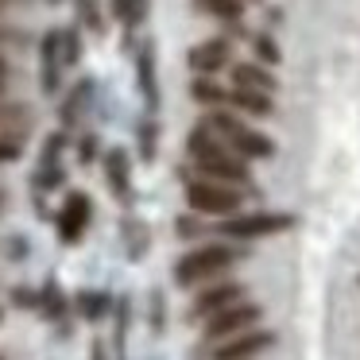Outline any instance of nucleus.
Masks as SVG:
<instances>
[{
  "mask_svg": "<svg viewBox=\"0 0 360 360\" xmlns=\"http://www.w3.org/2000/svg\"><path fill=\"white\" fill-rule=\"evenodd\" d=\"M244 256H248V252L240 248V240H233V244H202V248L186 252V256L174 264V283H179V287H202V283L225 275L233 264H240Z\"/></svg>",
  "mask_w": 360,
  "mask_h": 360,
  "instance_id": "1",
  "label": "nucleus"
},
{
  "mask_svg": "<svg viewBox=\"0 0 360 360\" xmlns=\"http://www.w3.org/2000/svg\"><path fill=\"white\" fill-rule=\"evenodd\" d=\"M244 202V190L240 186H229V182H213V179H186V205L202 217H233L240 213Z\"/></svg>",
  "mask_w": 360,
  "mask_h": 360,
  "instance_id": "2",
  "label": "nucleus"
},
{
  "mask_svg": "<svg viewBox=\"0 0 360 360\" xmlns=\"http://www.w3.org/2000/svg\"><path fill=\"white\" fill-rule=\"evenodd\" d=\"M298 225L295 213H279V210H256V213H233V217L221 221L217 233L229 236V240H264V236H279V233H290Z\"/></svg>",
  "mask_w": 360,
  "mask_h": 360,
  "instance_id": "3",
  "label": "nucleus"
},
{
  "mask_svg": "<svg viewBox=\"0 0 360 360\" xmlns=\"http://www.w3.org/2000/svg\"><path fill=\"white\" fill-rule=\"evenodd\" d=\"M205 120H210V124L217 128L221 136H225V143L236 151V155H244V159H271V155H275V143L267 140L264 132H256V128H248L240 117H236V112L213 109Z\"/></svg>",
  "mask_w": 360,
  "mask_h": 360,
  "instance_id": "4",
  "label": "nucleus"
},
{
  "mask_svg": "<svg viewBox=\"0 0 360 360\" xmlns=\"http://www.w3.org/2000/svg\"><path fill=\"white\" fill-rule=\"evenodd\" d=\"M198 163V174L202 179H213V182H229V186H240V190H252V171H248V159L236 155L229 143L213 148L210 155L194 159Z\"/></svg>",
  "mask_w": 360,
  "mask_h": 360,
  "instance_id": "5",
  "label": "nucleus"
},
{
  "mask_svg": "<svg viewBox=\"0 0 360 360\" xmlns=\"http://www.w3.org/2000/svg\"><path fill=\"white\" fill-rule=\"evenodd\" d=\"M259 321H264V306L244 302L240 298V302L217 310L213 318H205V345H217V341H225V337H236V333H244V329L259 326Z\"/></svg>",
  "mask_w": 360,
  "mask_h": 360,
  "instance_id": "6",
  "label": "nucleus"
},
{
  "mask_svg": "<svg viewBox=\"0 0 360 360\" xmlns=\"http://www.w3.org/2000/svg\"><path fill=\"white\" fill-rule=\"evenodd\" d=\"M89 221H94V198L86 190H70L63 202V210L55 213V229H58V240L63 244H82Z\"/></svg>",
  "mask_w": 360,
  "mask_h": 360,
  "instance_id": "7",
  "label": "nucleus"
},
{
  "mask_svg": "<svg viewBox=\"0 0 360 360\" xmlns=\"http://www.w3.org/2000/svg\"><path fill=\"white\" fill-rule=\"evenodd\" d=\"M244 298V283H236V279H221V283H202V290L194 295V302H190V310H186V318L190 321H202V318H213L217 310H225V306H233V302H240Z\"/></svg>",
  "mask_w": 360,
  "mask_h": 360,
  "instance_id": "8",
  "label": "nucleus"
},
{
  "mask_svg": "<svg viewBox=\"0 0 360 360\" xmlns=\"http://www.w3.org/2000/svg\"><path fill=\"white\" fill-rule=\"evenodd\" d=\"M275 345V333L271 329H244V333L236 337H225V341H217V349H213L210 360H256L264 356L267 349Z\"/></svg>",
  "mask_w": 360,
  "mask_h": 360,
  "instance_id": "9",
  "label": "nucleus"
},
{
  "mask_svg": "<svg viewBox=\"0 0 360 360\" xmlns=\"http://www.w3.org/2000/svg\"><path fill=\"white\" fill-rule=\"evenodd\" d=\"M101 167H105V186L112 190V198H117L120 205H132L136 202V190H132V155H128L124 148H109L101 155Z\"/></svg>",
  "mask_w": 360,
  "mask_h": 360,
  "instance_id": "10",
  "label": "nucleus"
},
{
  "mask_svg": "<svg viewBox=\"0 0 360 360\" xmlns=\"http://www.w3.org/2000/svg\"><path fill=\"white\" fill-rule=\"evenodd\" d=\"M63 32H47L39 43V89L43 94H58L63 86Z\"/></svg>",
  "mask_w": 360,
  "mask_h": 360,
  "instance_id": "11",
  "label": "nucleus"
},
{
  "mask_svg": "<svg viewBox=\"0 0 360 360\" xmlns=\"http://www.w3.org/2000/svg\"><path fill=\"white\" fill-rule=\"evenodd\" d=\"M186 63L194 74H217L225 66H233V47H229V39H205L198 47H190Z\"/></svg>",
  "mask_w": 360,
  "mask_h": 360,
  "instance_id": "12",
  "label": "nucleus"
},
{
  "mask_svg": "<svg viewBox=\"0 0 360 360\" xmlns=\"http://www.w3.org/2000/svg\"><path fill=\"white\" fill-rule=\"evenodd\" d=\"M136 86H140L143 94V105H148V112L159 109V78H155V43H140V51H136Z\"/></svg>",
  "mask_w": 360,
  "mask_h": 360,
  "instance_id": "13",
  "label": "nucleus"
},
{
  "mask_svg": "<svg viewBox=\"0 0 360 360\" xmlns=\"http://www.w3.org/2000/svg\"><path fill=\"white\" fill-rule=\"evenodd\" d=\"M120 240H124V256L132 264H140L151 248V225L143 217H136V213H124V221H120Z\"/></svg>",
  "mask_w": 360,
  "mask_h": 360,
  "instance_id": "14",
  "label": "nucleus"
},
{
  "mask_svg": "<svg viewBox=\"0 0 360 360\" xmlns=\"http://www.w3.org/2000/svg\"><path fill=\"white\" fill-rule=\"evenodd\" d=\"M70 310H74V298L63 290V283L58 279H47L39 287V314L47 321H55V326H63L66 318H70Z\"/></svg>",
  "mask_w": 360,
  "mask_h": 360,
  "instance_id": "15",
  "label": "nucleus"
},
{
  "mask_svg": "<svg viewBox=\"0 0 360 360\" xmlns=\"http://www.w3.org/2000/svg\"><path fill=\"white\" fill-rule=\"evenodd\" d=\"M229 74H233V86H244V89H264V94H275V89H279L275 74L259 63H233Z\"/></svg>",
  "mask_w": 360,
  "mask_h": 360,
  "instance_id": "16",
  "label": "nucleus"
},
{
  "mask_svg": "<svg viewBox=\"0 0 360 360\" xmlns=\"http://www.w3.org/2000/svg\"><path fill=\"white\" fill-rule=\"evenodd\" d=\"M112 306H117V298H112L109 290H78V295H74V310H78V318H86V321L112 318Z\"/></svg>",
  "mask_w": 360,
  "mask_h": 360,
  "instance_id": "17",
  "label": "nucleus"
},
{
  "mask_svg": "<svg viewBox=\"0 0 360 360\" xmlns=\"http://www.w3.org/2000/svg\"><path fill=\"white\" fill-rule=\"evenodd\" d=\"M89 101H94V78H82L78 86L66 94L63 109H58V120H63V128H74V124H78V120L86 117Z\"/></svg>",
  "mask_w": 360,
  "mask_h": 360,
  "instance_id": "18",
  "label": "nucleus"
},
{
  "mask_svg": "<svg viewBox=\"0 0 360 360\" xmlns=\"http://www.w3.org/2000/svg\"><path fill=\"white\" fill-rule=\"evenodd\" d=\"M229 105L240 112H248V117H271V94H264V89H244V86H233L229 89Z\"/></svg>",
  "mask_w": 360,
  "mask_h": 360,
  "instance_id": "19",
  "label": "nucleus"
},
{
  "mask_svg": "<svg viewBox=\"0 0 360 360\" xmlns=\"http://www.w3.org/2000/svg\"><path fill=\"white\" fill-rule=\"evenodd\" d=\"M190 97H194L198 105H205V109H221V105H229V94L213 82V74H198V78L190 82Z\"/></svg>",
  "mask_w": 360,
  "mask_h": 360,
  "instance_id": "20",
  "label": "nucleus"
},
{
  "mask_svg": "<svg viewBox=\"0 0 360 360\" xmlns=\"http://www.w3.org/2000/svg\"><path fill=\"white\" fill-rule=\"evenodd\" d=\"M194 12H205L221 24H236L244 16V0H194Z\"/></svg>",
  "mask_w": 360,
  "mask_h": 360,
  "instance_id": "21",
  "label": "nucleus"
},
{
  "mask_svg": "<svg viewBox=\"0 0 360 360\" xmlns=\"http://www.w3.org/2000/svg\"><path fill=\"white\" fill-rule=\"evenodd\" d=\"M112 16L124 24V32H136V27L148 20V0H109Z\"/></svg>",
  "mask_w": 360,
  "mask_h": 360,
  "instance_id": "22",
  "label": "nucleus"
},
{
  "mask_svg": "<svg viewBox=\"0 0 360 360\" xmlns=\"http://www.w3.org/2000/svg\"><path fill=\"white\" fill-rule=\"evenodd\" d=\"M112 318H117V356L124 360V352H128V326H132V298H128V295L117 298Z\"/></svg>",
  "mask_w": 360,
  "mask_h": 360,
  "instance_id": "23",
  "label": "nucleus"
},
{
  "mask_svg": "<svg viewBox=\"0 0 360 360\" xmlns=\"http://www.w3.org/2000/svg\"><path fill=\"white\" fill-rule=\"evenodd\" d=\"M136 143H140V159L143 163H155L159 155V124L155 120H140V128H136Z\"/></svg>",
  "mask_w": 360,
  "mask_h": 360,
  "instance_id": "24",
  "label": "nucleus"
},
{
  "mask_svg": "<svg viewBox=\"0 0 360 360\" xmlns=\"http://www.w3.org/2000/svg\"><path fill=\"white\" fill-rule=\"evenodd\" d=\"M78 4V20L82 27H89L94 35H105V12H101V0H74Z\"/></svg>",
  "mask_w": 360,
  "mask_h": 360,
  "instance_id": "25",
  "label": "nucleus"
},
{
  "mask_svg": "<svg viewBox=\"0 0 360 360\" xmlns=\"http://www.w3.org/2000/svg\"><path fill=\"white\" fill-rule=\"evenodd\" d=\"M148 321H151V333H163L167 329V298H163V290H148Z\"/></svg>",
  "mask_w": 360,
  "mask_h": 360,
  "instance_id": "26",
  "label": "nucleus"
},
{
  "mask_svg": "<svg viewBox=\"0 0 360 360\" xmlns=\"http://www.w3.org/2000/svg\"><path fill=\"white\" fill-rule=\"evenodd\" d=\"M63 151H66V132H51L47 140H43L39 167H55V163H63Z\"/></svg>",
  "mask_w": 360,
  "mask_h": 360,
  "instance_id": "27",
  "label": "nucleus"
},
{
  "mask_svg": "<svg viewBox=\"0 0 360 360\" xmlns=\"http://www.w3.org/2000/svg\"><path fill=\"white\" fill-rule=\"evenodd\" d=\"M205 233V221L202 213H182V217H174V236H182V240H198V236Z\"/></svg>",
  "mask_w": 360,
  "mask_h": 360,
  "instance_id": "28",
  "label": "nucleus"
},
{
  "mask_svg": "<svg viewBox=\"0 0 360 360\" xmlns=\"http://www.w3.org/2000/svg\"><path fill=\"white\" fill-rule=\"evenodd\" d=\"M252 51H256V58H259V63H267V66H279L283 63V51H279V43H275L271 35H252Z\"/></svg>",
  "mask_w": 360,
  "mask_h": 360,
  "instance_id": "29",
  "label": "nucleus"
},
{
  "mask_svg": "<svg viewBox=\"0 0 360 360\" xmlns=\"http://www.w3.org/2000/svg\"><path fill=\"white\" fill-rule=\"evenodd\" d=\"M78 58H82V32L78 27H63V63L78 66Z\"/></svg>",
  "mask_w": 360,
  "mask_h": 360,
  "instance_id": "30",
  "label": "nucleus"
},
{
  "mask_svg": "<svg viewBox=\"0 0 360 360\" xmlns=\"http://www.w3.org/2000/svg\"><path fill=\"white\" fill-rule=\"evenodd\" d=\"M12 306H20V310H39V290L12 287Z\"/></svg>",
  "mask_w": 360,
  "mask_h": 360,
  "instance_id": "31",
  "label": "nucleus"
},
{
  "mask_svg": "<svg viewBox=\"0 0 360 360\" xmlns=\"http://www.w3.org/2000/svg\"><path fill=\"white\" fill-rule=\"evenodd\" d=\"M94 159H97V136H94V132H86V136L78 140V163H82V167H89Z\"/></svg>",
  "mask_w": 360,
  "mask_h": 360,
  "instance_id": "32",
  "label": "nucleus"
},
{
  "mask_svg": "<svg viewBox=\"0 0 360 360\" xmlns=\"http://www.w3.org/2000/svg\"><path fill=\"white\" fill-rule=\"evenodd\" d=\"M89 360H112V356H109V349H105V341H101V337H97V341L89 345Z\"/></svg>",
  "mask_w": 360,
  "mask_h": 360,
  "instance_id": "33",
  "label": "nucleus"
},
{
  "mask_svg": "<svg viewBox=\"0 0 360 360\" xmlns=\"http://www.w3.org/2000/svg\"><path fill=\"white\" fill-rule=\"evenodd\" d=\"M20 32H8V27H0V43H16Z\"/></svg>",
  "mask_w": 360,
  "mask_h": 360,
  "instance_id": "34",
  "label": "nucleus"
},
{
  "mask_svg": "<svg viewBox=\"0 0 360 360\" xmlns=\"http://www.w3.org/2000/svg\"><path fill=\"white\" fill-rule=\"evenodd\" d=\"M8 78V63H4V58H0V82Z\"/></svg>",
  "mask_w": 360,
  "mask_h": 360,
  "instance_id": "35",
  "label": "nucleus"
},
{
  "mask_svg": "<svg viewBox=\"0 0 360 360\" xmlns=\"http://www.w3.org/2000/svg\"><path fill=\"white\" fill-rule=\"evenodd\" d=\"M51 4H63V0H51Z\"/></svg>",
  "mask_w": 360,
  "mask_h": 360,
  "instance_id": "36",
  "label": "nucleus"
},
{
  "mask_svg": "<svg viewBox=\"0 0 360 360\" xmlns=\"http://www.w3.org/2000/svg\"><path fill=\"white\" fill-rule=\"evenodd\" d=\"M0 94H4V82H0Z\"/></svg>",
  "mask_w": 360,
  "mask_h": 360,
  "instance_id": "37",
  "label": "nucleus"
},
{
  "mask_svg": "<svg viewBox=\"0 0 360 360\" xmlns=\"http://www.w3.org/2000/svg\"><path fill=\"white\" fill-rule=\"evenodd\" d=\"M0 4H4V0H0Z\"/></svg>",
  "mask_w": 360,
  "mask_h": 360,
  "instance_id": "38",
  "label": "nucleus"
},
{
  "mask_svg": "<svg viewBox=\"0 0 360 360\" xmlns=\"http://www.w3.org/2000/svg\"><path fill=\"white\" fill-rule=\"evenodd\" d=\"M0 318H4V314H0Z\"/></svg>",
  "mask_w": 360,
  "mask_h": 360,
  "instance_id": "39",
  "label": "nucleus"
}]
</instances>
